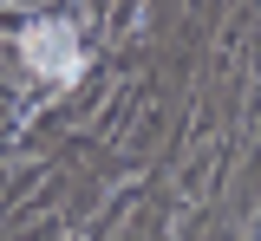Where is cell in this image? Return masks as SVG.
<instances>
[{"instance_id":"obj_1","label":"cell","mask_w":261,"mask_h":241,"mask_svg":"<svg viewBox=\"0 0 261 241\" xmlns=\"http://www.w3.org/2000/svg\"><path fill=\"white\" fill-rule=\"evenodd\" d=\"M27 59L39 72H53V78L79 72V52H72V33H65V26H33L27 33Z\"/></svg>"}]
</instances>
